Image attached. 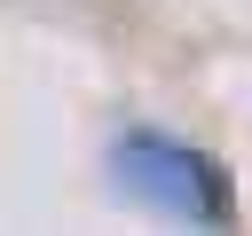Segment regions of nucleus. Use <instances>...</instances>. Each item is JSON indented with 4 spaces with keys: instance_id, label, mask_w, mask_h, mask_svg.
Listing matches in <instances>:
<instances>
[{
    "instance_id": "f257e3e1",
    "label": "nucleus",
    "mask_w": 252,
    "mask_h": 236,
    "mask_svg": "<svg viewBox=\"0 0 252 236\" xmlns=\"http://www.w3.org/2000/svg\"><path fill=\"white\" fill-rule=\"evenodd\" d=\"M110 181H118L142 212H165V220H181V228H228V212H236L228 165H213L197 142L158 134V126H126V134L110 142Z\"/></svg>"
}]
</instances>
